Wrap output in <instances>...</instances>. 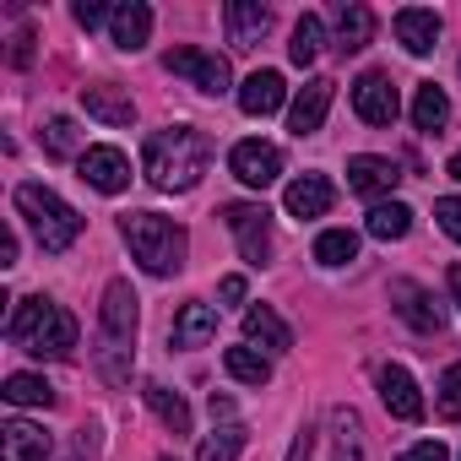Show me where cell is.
<instances>
[{
    "label": "cell",
    "instance_id": "22",
    "mask_svg": "<svg viewBox=\"0 0 461 461\" xmlns=\"http://www.w3.org/2000/svg\"><path fill=\"white\" fill-rule=\"evenodd\" d=\"M109 39H114V50L136 55V50H141V44L152 39V6H141V0H125V6H114Z\"/></svg>",
    "mask_w": 461,
    "mask_h": 461
},
{
    "label": "cell",
    "instance_id": "32",
    "mask_svg": "<svg viewBox=\"0 0 461 461\" xmlns=\"http://www.w3.org/2000/svg\"><path fill=\"white\" fill-rule=\"evenodd\" d=\"M321 50H326V23H321L315 12H304V17H299V28H294L288 60H294V66H315V60H321Z\"/></svg>",
    "mask_w": 461,
    "mask_h": 461
},
{
    "label": "cell",
    "instance_id": "8",
    "mask_svg": "<svg viewBox=\"0 0 461 461\" xmlns=\"http://www.w3.org/2000/svg\"><path fill=\"white\" fill-rule=\"evenodd\" d=\"M228 168H234V179H245L250 190H267L283 179V147L272 141H240L234 152H228Z\"/></svg>",
    "mask_w": 461,
    "mask_h": 461
},
{
    "label": "cell",
    "instance_id": "33",
    "mask_svg": "<svg viewBox=\"0 0 461 461\" xmlns=\"http://www.w3.org/2000/svg\"><path fill=\"white\" fill-rule=\"evenodd\" d=\"M315 261H321V267H348V261H358V234H353V228H326V234L315 240Z\"/></svg>",
    "mask_w": 461,
    "mask_h": 461
},
{
    "label": "cell",
    "instance_id": "20",
    "mask_svg": "<svg viewBox=\"0 0 461 461\" xmlns=\"http://www.w3.org/2000/svg\"><path fill=\"white\" fill-rule=\"evenodd\" d=\"M82 109L98 120V125H131L136 120V104H131V93H120L114 82H98V87H82Z\"/></svg>",
    "mask_w": 461,
    "mask_h": 461
},
{
    "label": "cell",
    "instance_id": "21",
    "mask_svg": "<svg viewBox=\"0 0 461 461\" xmlns=\"http://www.w3.org/2000/svg\"><path fill=\"white\" fill-rule=\"evenodd\" d=\"M50 456V434L28 418H12L0 429V461H44Z\"/></svg>",
    "mask_w": 461,
    "mask_h": 461
},
{
    "label": "cell",
    "instance_id": "27",
    "mask_svg": "<svg viewBox=\"0 0 461 461\" xmlns=\"http://www.w3.org/2000/svg\"><path fill=\"white\" fill-rule=\"evenodd\" d=\"M331 461H364V423L353 407H331Z\"/></svg>",
    "mask_w": 461,
    "mask_h": 461
},
{
    "label": "cell",
    "instance_id": "5",
    "mask_svg": "<svg viewBox=\"0 0 461 461\" xmlns=\"http://www.w3.org/2000/svg\"><path fill=\"white\" fill-rule=\"evenodd\" d=\"M17 212L28 217V228H33V240L50 250V256H66L77 240H82V212L71 206V201H60L50 185H17Z\"/></svg>",
    "mask_w": 461,
    "mask_h": 461
},
{
    "label": "cell",
    "instance_id": "26",
    "mask_svg": "<svg viewBox=\"0 0 461 461\" xmlns=\"http://www.w3.org/2000/svg\"><path fill=\"white\" fill-rule=\"evenodd\" d=\"M445 120H450V98H445V87L418 82V93H412V125H418L423 136H439Z\"/></svg>",
    "mask_w": 461,
    "mask_h": 461
},
{
    "label": "cell",
    "instance_id": "39",
    "mask_svg": "<svg viewBox=\"0 0 461 461\" xmlns=\"http://www.w3.org/2000/svg\"><path fill=\"white\" fill-rule=\"evenodd\" d=\"M12 66H17V71L33 66V28H23V33L12 39Z\"/></svg>",
    "mask_w": 461,
    "mask_h": 461
},
{
    "label": "cell",
    "instance_id": "1",
    "mask_svg": "<svg viewBox=\"0 0 461 461\" xmlns=\"http://www.w3.org/2000/svg\"><path fill=\"white\" fill-rule=\"evenodd\" d=\"M212 163V141L195 125H163L141 147V174L158 190H195Z\"/></svg>",
    "mask_w": 461,
    "mask_h": 461
},
{
    "label": "cell",
    "instance_id": "38",
    "mask_svg": "<svg viewBox=\"0 0 461 461\" xmlns=\"http://www.w3.org/2000/svg\"><path fill=\"white\" fill-rule=\"evenodd\" d=\"M402 461H450V450H445L439 439H418V445L402 450Z\"/></svg>",
    "mask_w": 461,
    "mask_h": 461
},
{
    "label": "cell",
    "instance_id": "12",
    "mask_svg": "<svg viewBox=\"0 0 461 461\" xmlns=\"http://www.w3.org/2000/svg\"><path fill=\"white\" fill-rule=\"evenodd\" d=\"M222 28H228V44L234 50H256L272 33V6H261V0H228Z\"/></svg>",
    "mask_w": 461,
    "mask_h": 461
},
{
    "label": "cell",
    "instance_id": "6",
    "mask_svg": "<svg viewBox=\"0 0 461 461\" xmlns=\"http://www.w3.org/2000/svg\"><path fill=\"white\" fill-rule=\"evenodd\" d=\"M222 222H228V234L240 240V256L250 267H267L272 261L277 240H272V212L267 206H256V201H228L222 206Z\"/></svg>",
    "mask_w": 461,
    "mask_h": 461
},
{
    "label": "cell",
    "instance_id": "9",
    "mask_svg": "<svg viewBox=\"0 0 461 461\" xmlns=\"http://www.w3.org/2000/svg\"><path fill=\"white\" fill-rule=\"evenodd\" d=\"M353 109H358L364 125H391L402 114V98H396V87H391L385 71H364L353 82Z\"/></svg>",
    "mask_w": 461,
    "mask_h": 461
},
{
    "label": "cell",
    "instance_id": "3",
    "mask_svg": "<svg viewBox=\"0 0 461 461\" xmlns=\"http://www.w3.org/2000/svg\"><path fill=\"white\" fill-rule=\"evenodd\" d=\"M120 234H125V245H131V256L141 261L147 277H174V272L185 267L190 240H185V228H179L174 217H158V212H125V217H120Z\"/></svg>",
    "mask_w": 461,
    "mask_h": 461
},
{
    "label": "cell",
    "instance_id": "16",
    "mask_svg": "<svg viewBox=\"0 0 461 461\" xmlns=\"http://www.w3.org/2000/svg\"><path fill=\"white\" fill-rule=\"evenodd\" d=\"M331 201H337V185H331L326 174H299V179L288 185V195H283L288 217H326Z\"/></svg>",
    "mask_w": 461,
    "mask_h": 461
},
{
    "label": "cell",
    "instance_id": "24",
    "mask_svg": "<svg viewBox=\"0 0 461 461\" xmlns=\"http://www.w3.org/2000/svg\"><path fill=\"white\" fill-rule=\"evenodd\" d=\"M369 39H375V12L358 6V0H342V6H337V50L358 55Z\"/></svg>",
    "mask_w": 461,
    "mask_h": 461
},
{
    "label": "cell",
    "instance_id": "25",
    "mask_svg": "<svg viewBox=\"0 0 461 461\" xmlns=\"http://www.w3.org/2000/svg\"><path fill=\"white\" fill-rule=\"evenodd\" d=\"M141 396H147V407L158 412V423H163L168 434H190V407H185V396H179V391H168L163 380H147V385H141Z\"/></svg>",
    "mask_w": 461,
    "mask_h": 461
},
{
    "label": "cell",
    "instance_id": "29",
    "mask_svg": "<svg viewBox=\"0 0 461 461\" xmlns=\"http://www.w3.org/2000/svg\"><path fill=\"white\" fill-rule=\"evenodd\" d=\"M222 369L234 375L240 385H267V380H272V358L256 353L250 342H245V348H228V353H222Z\"/></svg>",
    "mask_w": 461,
    "mask_h": 461
},
{
    "label": "cell",
    "instance_id": "35",
    "mask_svg": "<svg viewBox=\"0 0 461 461\" xmlns=\"http://www.w3.org/2000/svg\"><path fill=\"white\" fill-rule=\"evenodd\" d=\"M434 407H439V418L461 423V364H450V369L439 375V385H434Z\"/></svg>",
    "mask_w": 461,
    "mask_h": 461
},
{
    "label": "cell",
    "instance_id": "19",
    "mask_svg": "<svg viewBox=\"0 0 461 461\" xmlns=\"http://www.w3.org/2000/svg\"><path fill=\"white\" fill-rule=\"evenodd\" d=\"M283 104H288V87H283L277 71H256V77H245V87H240V109H245L250 120H267V114H277Z\"/></svg>",
    "mask_w": 461,
    "mask_h": 461
},
{
    "label": "cell",
    "instance_id": "28",
    "mask_svg": "<svg viewBox=\"0 0 461 461\" xmlns=\"http://www.w3.org/2000/svg\"><path fill=\"white\" fill-rule=\"evenodd\" d=\"M364 228H369V234L375 240H407V228H412V212L402 206V201H375L369 206V217H364Z\"/></svg>",
    "mask_w": 461,
    "mask_h": 461
},
{
    "label": "cell",
    "instance_id": "41",
    "mask_svg": "<svg viewBox=\"0 0 461 461\" xmlns=\"http://www.w3.org/2000/svg\"><path fill=\"white\" fill-rule=\"evenodd\" d=\"M217 294H222V304H245V277H222Z\"/></svg>",
    "mask_w": 461,
    "mask_h": 461
},
{
    "label": "cell",
    "instance_id": "18",
    "mask_svg": "<svg viewBox=\"0 0 461 461\" xmlns=\"http://www.w3.org/2000/svg\"><path fill=\"white\" fill-rule=\"evenodd\" d=\"M212 337H217V310L201 304V299L179 304V315H174V326H168V342H174V348H206Z\"/></svg>",
    "mask_w": 461,
    "mask_h": 461
},
{
    "label": "cell",
    "instance_id": "7",
    "mask_svg": "<svg viewBox=\"0 0 461 461\" xmlns=\"http://www.w3.org/2000/svg\"><path fill=\"white\" fill-rule=\"evenodd\" d=\"M163 66H168L174 77H185L190 87H201V93H228V82H234V71H228L222 55L195 50V44H174V50L163 55Z\"/></svg>",
    "mask_w": 461,
    "mask_h": 461
},
{
    "label": "cell",
    "instance_id": "17",
    "mask_svg": "<svg viewBox=\"0 0 461 461\" xmlns=\"http://www.w3.org/2000/svg\"><path fill=\"white\" fill-rule=\"evenodd\" d=\"M396 44L407 50V55H434V44H439V17L434 12H423V6H407V12H396Z\"/></svg>",
    "mask_w": 461,
    "mask_h": 461
},
{
    "label": "cell",
    "instance_id": "2",
    "mask_svg": "<svg viewBox=\"0 0 461 461\" xmlns=\"http://www.w3.org/2000/svg\"><path fill=\"white\" fill-rule=\"evenodd\" d=\"M136 326H141V310H136V294L125 277H114L104 288V304H98V375L109 385H125L131 380V364H136Z\"/></svg>",
    "mask_w": 461,
    "mask_h": 461
},
{
    "label": "cell",
    "instance_id": "45",
    "mask_svg": "<svg viewBox=\"0 0 461 461\" xmlns=\"http://www.w3.org/2000/svg\"><path fill=\"white\" fill-rule=\"evenodd\" d=\"M158 461H174V456H158Z\"/></svg>",
    "mask_w": 461,
    "mask_h": 461
},
{
    "label": "cell",
    "instance_id": "44",
    "mask_svg": "<svg viewBox=\"0 0 461 461\" xmlns=\"http://www.w3.org/2000/svg\"><path fill=\"white\" fill-rule=\"evenodd\" d=\"M445 174H450V179L461 185V152H450V163H445Z\"/></svg>",
    "mask_w": 461,
    "mask_h": 461
},
{
    "label": "cell",
    "instance_id": "30",
    "mask_svg": "<svg viewBox=\"0 0 461 461\" xmlns=\"http://www.w3.org/2000/svg\"><path fill=\"white\" fill-rule=\"evenodd\" d=\"M0 396H6L12 407H55V385L44 375H6Z\"/></svg>",
    "mask_w": 461,
    "mask_h": 461
},
{
    "label": "cell",
    "instance_id": "10",
    "mask_svg": "<svg viewBox=\"0 0 461 461\" xmlns=\"http://www.w3.org/2000/svg\"><path fill=\"white\" fill-rule=\"evenodd\" d=\"M331 98H337V82L310 77V82L294 93V104H288V131H294V136H315V131L326 125V114H331Z\"/></svg>",
    "mask_w": 461,
    "mask_h": 461
},
{
    "label": "cell",
    "instance_id": "31",
    "mask_svg": "<svg viewBox=\"0 0 461 461\" xmlns=\"http://www.w3.org/2000/svg\"><path fill=\"white\" fill-rule=\"evenodd\" d=\"M240 450H245V423H217L206 439H201V450H195V461H240Z\"/></svg>",
    "mask_w": 461,
    "mask_h": 461
},
{
    "label": "cell",
    "instance_id": "13",
    "mask_svg": "<svg viewBox=\"0 0 461 461\" xmlns=\"http://www.w3.org/2000/svg\"><path fill=\"white\" fill-rule=\"evenodd\" d=\"M391 304H396V315H402L418 337H434V331L445 326V310L434 304V294H429V288H418V283H407V277H402V283H391Z\"/></svg>",
    "mask_w": 461,
    "mask_h": 461
},
{
    "label": "cell",
    "instance_id": "11",
    "mask_svg": "<svg viewBox=\"0 0 461 461\" xmlns=\"http://www.w3.org/2000/svg\"><path fill=\"white\" fill-rule=\"evenodd\" d=\"M77 168H82V179H87L98 195H120V190L131 185V158H125L120 147H87V152L77 158Z\"/></svg>",
    "mask_w": 461,
    "mask_h": 461
},
{
    "label": "cell",
    "instance_id": "15",
    "mask_svg": "<svg viewBox=\"0 0 461 461\" xmlns=\"http://www.w3.org/2000/svg\"><path fill=\"white\" fill-rule=\"evenodd\" d=\"M402 185V168L391 163V158H375V152H358V158H348V190H358V195H391Z\"/></svg>",
    "mask_w": 461,
    "mask_h": 461
},
{
    "label": "cell",
    "instance_id": "23",
    "mask_svg": "<svg viewBox=\"0 0 461 461\" xmlns=\"http://www.w3.org/2000/svg\"><path fill=\"white\" fill-rule=\"evenodd\" d=\"M245 342H250V348L261 342V348H272V353H288V348H294V331H288V321H283L272 304H250V310H245Z\"/></svg>",
    "mask_w": 461,
    "mask_h": 461
},
{
    "label": "cell",
    "instance_id": "14",
    "mask_svg": "<svg viewBox=\"0 0 461 461\" xmlns=\"http://www.w3.org/2000/svg\"><path fill=\"white\" fill-rule=\"evenodd\" d=\"M380 402H385V412L402 418V423H418V418H423V391H418V380H412L402 364H385V369H380Z\"/></svg>",
    "mask_w": 461,
    "mask_h": 461
},
{
    "label": "cell",
    "instance_id": "43",
    "mask_svg": "<svg viewBox=\"0 0 461 461\" xmlns=\"http://www.w3.org/2000/svg\"><path fill=\"white\" fill-rule=\"evenodd\" d=\"M450 299H456V304H461V261H456V267H450Z\"/></svg>",
    "mask_w": 461,
    "mask_h": 461
},
{
    "label": "cell",
    "instance_id": "4",
    "mask_svg": "<svg viewBox=\"0 0 461 461\" xmlns=\"http://www.w3.org/2000/svg\"><path fill=\"white\" fill-rule=\"evenodd\" d=\"M6 331H12V342L28 348L33 358H71V348H77V315H71L66 304L44 299V294L23 299Z\"/></svg>",
    "mask_w": 461,
    "mask_h": 461
},
{
    "label": "cell",
    "instance_id": "42",
    "mask_svg": "<svg viewBox=\"0 0 461 461\" xmlns=\"http://www.w3.org/2000/svg\"><path fill=\"white\" fill-rule=\"evenodd\" d=\"M0 267H17V234L0 240Z\"/></svg>",
    "mask_w": 461,
    "mask_h": 461
},
{
    "label": "cell",
    "instance_id": "36",
    "mask_svg": "<svg viewBox=\"0 0 461 461\" xmlns=\"http://www.w3.org/2000/svg\"><path fill=\"white\" fill-rule=\"evenodd\" d=\"M434 217H439L445 234L461 245V195H439V201H434Z\"/></svg>",
    "mask_w": 461,
    "mask_h": 461
},
{
    "label": "cell",
    "instance_id": "37",
    "mask_svg": "<svg viewBox=\"0 0 461 461\" xmlns=\"http://www.w3.org/2000/svg\"><path fill=\"white\" fill-rule=\"evenodd\" d=\"M71 17H77V28H104V23H114V12L109 6H98V0H77V6H71Z\"/></svg>",
    "mask_w": 461,
    "mask_h": 461
},
{
    "label": "cell",
    "instance_id": "34",
    "mask_svg": "<svg viewBox=\"0 0 461 461\" xmlns=\"http://www.w3.org/2000/svg\"><path fill=\"white\" fill-rule=\"evenodd\" d=\"M44 152H50V158H82L87 147H82V131H77V120H66V114L44 120Z\"/></svg>",
    "mask_w": 461,
    "mask_h": 461
},
{
    "label": "cell",
    "instance_id": "40",
    "mask_svg": "<svg viewBox=\"0 0 461 461\" xmlns=\"http://www.w3.org/2000/svg\"><path fill=\"white\" fill-rule=\"evenodd\" d=\"M310 456H315V434H310V429H299V434H294V445H288V461H310Z\"/></svg>",
    "mask_w": 461,
    "mask_h": 461
}]
</instances>
